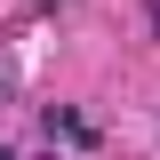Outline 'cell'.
<instances>
[{
  "label": "cell",
  "instance_id": "cell-1",
  "mask_svg": "<svg viewBox=\"0 0 160 160\" xmlns=\"http://www.w3.org/2000/svg\"><path fill=\"white\" fill-rule=\"evenodd\" d=\"M48 136H72V144H96V128H88L80 112H64V104H56V112H48Z\"/></svg>",
  "mask_w": 160,
  "mask_h": 160
},
{
  "label": "cell",
  "instance_id": "cell-2",
  "mask_svg": "<svg viewBox=\"0 0 160 160\" xmlns=\"http://www.w3.org/2000/svg\"><path fill=\"white\" fill-rule=\"evenodd\" d=\"M40 160H64V152H40Z\"/></svg>",
  "mask_w": 160,
  "mask_h": 160
},
{
  "label": "cell",
  "instance_id": "cell-3",
  "mask_svg": "<svg viewBox=\"0 0 160 160\" xmlns=\"http://www.w3.org/2000/svg\"><path fill=\"white\" fill-rule=\"evenodd\" d=\"M0 160H16V152H0Z\"/></svg>",
  "mask_w": 160,
  "mask_h": 160
}]
</instances>
